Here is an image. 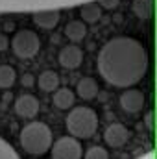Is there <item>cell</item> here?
I'll list each match as a JSON object with an SVG mask.
<instances>
[{
	"mask_svg": "<svg viewBox=\"0 0 157 159\" xmlns=\"http://www.w3.org/2000/svg\"><path fill=\"white\" fill-rule=\"evenodd\" d=\"M59 19H61L59 7L34 9V22H35V26H39L41 30H54L59 24Z\"/></svg>",
	"mask_w": 157,
	"mask_h": 159,
	"instance_id": "obj_6",
	"label": "cell"
},
{
	"mask_svg": "<svg viewBox=\"0 0 157 159\" xmlns=\"http://www.w3.org/2000/svg\"><path fill=\"white\" fill-rule=\"evenodd\" d=\"M74 100H76V94L69 89V87H57L54 91V96H52V102L57 109H69L74 106Z\"/></svg>",
	"mask_w": 157,
	"mask_h": 159,
	"instance_id": "obj_13",
	"label": "cell"
},
{
	"mask_svg": "<svg viewBox=\"0 0 157 159\" xmlns=\"http://www.w3.org/2000/svg\"><path fill=\"white\" fill-rule=\"evenodd\" d=\"M85 159H109V152L104 146H91L85 152Z\"/></svg>",
	"mask_w": 157,
	"mask_h": 159,
	"instance_id": "obj_19",
	"label": "cell"
},
{
	"mask_svg": "<svg viewBox=\"0 0 157 159\" xmlns=\"http://www.w3.org/2000/svg\"><path fill=\"white\" fill-rule=\"evenodd\" d=\"M98 91H100V87H98L96 80L91 78V76L81 78L78 81V85H76V93H78V96L81 100H92V98H96Z\"/></svg>",
	"mask_w": 157,
	"mask_h": 159,
	"instance_id": "obj_12",
	"label": "cell"
},
{
	"mask_svg": "<svg viewBox=\"0 0 157 159\" xmlns=\"http://www.w3.org/2000/svg\"><path fill=\"white\" fill-rule=\"evenodd\" d=\"M65 35L67 39L72 41V43H79V41L85 39L87 35V26L83 20H70L67 26H65Z\"/></svg>",
	"mask_w": 157,
	"mask_h": 159,
	"instance_id": "obj_14",
	"label": "cell"
},
{
	"mask_svg": "<svg viewBox=\"0 0 157 159\" xmlns=\"http://www.w3.org/2000/svg\"><path fill=\"white\" fill-rule=\"evenodd\" d=\"M96 2L100 4L102 9H115L118 4H120V0H96Z\"/></svg>",
	"mask_w": 157,
	"mask_h": 159,
	"instance_id": "obj_20",
	"label": "cell"
},
{
	"mask_svg": "<svg viewBox=\"0 0 157 159\" xmlns=\"http://www.w3.org/2000/svg\"><path fill=\"white\" fill-rule=\"evenodd\" d=\"M129 137H131L129 129H128L124 124H120V122H113L111 126H107V129H105V133H104V141H105L107 146H111V148H120V146H124V144L129 141Z\"/></svg>",
	"mask_w": 157,
	"mask_h": 159,
	"instance_id": "obj_8",
	"label": "cell"
},
{
	"mask_svg": "<svg viewBox=\"0 0 157 159\" xmlns=\"http://www.w3.org/2000/svg\"><path fill=\"white\" fill-rule=\"evenodd\" d=\"M69 133L76 139H91L98 129V115L91 107H72L65 119Z\"/></svg>",
	"mask_w": 157,
	"mask_h": 159,
	"instance_id": "obj_3",
	"label": "cell"
},
{
	"mask_svg": "<svg viewBox=\"0 0 157 159\" xmlns=\"http://www.w3.org/2000/svg\"><path fill=\"white\" fill-rule=\"evenodd\" d=\"M20 83H22V87H32V85L35 83V78H34L32 74H24V76L20 78Z\"/></svg>",
	"mask_w": 157,
	"mask_h": 159,
	"instance_id": "obj_21",
	"label": "cell"
},
{
	"mask_svg": "<svg viewBox=\"0 0 157 159\" xmlns=\"http://www.w3.org/2000/svg\"><path fill=\"white\" fill-rule=\"evenodd\" d=\"M0 159H20L19 154L15 152V148L2 137H0Z\"/></svg>",
	"mask_w": 157,
	"mask_h": 159,
	"instance_id": "obj_18",
	"label": "cell"
},
{
	"mask_svg": "<svg viewBox=\"0 0 157 159\" xmlns=\"http://www.w3.org/2000/svg\"><path fill=\"white\" fill-rule=\"evenodd\" d=\"M148 70V52L133 37H113L98 54V72L115 87H131L144 78Z\"/></svg>",
	"mask_w": 157,
	"mask_h": 159,
	"instance_id": "obj_1",
	"label": "cell"
},
{
	"mask_svg": "<svg viewBox=\"0 0 157 159\" xmlns=\"http://www.w3.org/2000/svg\"><path fill=\"white\" fill-rule=\"evenodd\" d=\"M79 17L85 24H94L102 19V7L96 0H85L79 6Z\"/></svg>",
	"mask_w": 157,
	"mask_h": 159,
	"instance_id": "obj_11",
	"label": "cell"
},
{
	"mask_svg": "<svg viewBox=\"0 0 157 159\" xmlns=\"http://www.w3.org/2000/svg\"><path fill=\"white\" fill-rule=\"evenodd\" d=\"M39 89L44 91V93H54L57 87H59V74L54 72V70H44L39 74Z\"/></svg>",
	"mask_w": 157,
	"mask_h": 159,
	"instance_id": "obj_15",
	"label": "cell"
},
{
	"mask_svg": "<svg viewBox=\"0 0 157 159\" xmlns=\"http://www.w3.org/2000/svg\"><path fill=\"white\" fill-rule=\"evenodd\" d=\"M144 94L142 91L139 89H126L122 94H120V107L126 111V113H139L144 109Z\"/></svg>",
	"mask_w": 157,
	"mask_h": 159,
	"instance_id": "obj_7",
	"label": "cell"
},
{
	"mask_svg": "<svg viewBox=\"0 0 157 159\" xmlns=\"http://www.w3.org/2000/svg\"><path fill=\"white\" fill-rule=\"evenodd\" d=\"M41 48L39 35L32 30H19L11 39V50L20 59H32Z\"/></svg>",
	"mask_w": 157,
	"mask_h": 159,
	"instance_id": "obj_4",
	"label": "cell"
},
{
	"mask_svg": "<svg viewBox=\"0 0 157 159\" xmlns=\"http://www.w3.org/2000/svg\"><path fill=\"white\" fill-rule=\"evenodd\" d=\"M19 141L24 152H28L30 156H43L50 150L54 137L52 129L44 122H30L20 129Z\"/></svg>",
	"mask_w": 157,
	"mask_h": 159,
	"instance_id": "obj_2",
	"label": "cell"
},
{
	"mask_svg": "<svg viewBox=\"0 0 157 159\" xmlns=\"http://www.w3.org/2000/svg\"><path fill=\"white\" fill-rule=\"evenodd\" d=\"M9 48V39H7V35L6 34H0V52H4V50H7Z\"/></svg>",
	"mask_w": 157,
	"mask_h": 159,
	"instance_id": "obj_22",
	"label": "cell"
},
{
	"mask_svg": "<svg viewBox=\"0 0 157 159\" xmlns=\"http://www.w3.org/2000/svg\"><path fill=\"white\" fill-rule=\"evenodd\" d=\"M39 100L34 94H20L15 100V113L22 119H34L39 113Z\"/></svg>",
	"mask_w": 157,
	"mask_h": 159,
	"instance_id": "obj_10",
	"label": "cell"
},
{
	"mask_svg": "<svg viewBox=\"0 0 157 159\" xmlns=\"http://www.w3.org/2000/svg\"><path fill=\"white\" fill-rule=\"evenodd\" d=\"M52 159H81L83 157V148L81 143L76 137H61L50 146Z\"/></svg>",
	"mask_w": 157,
	"mask_h": 159,
	"instance_id": "obj_5",
	"label": "cell"
},
{
	"mask_svg": "<svg viewBox=\"0 0 157 159\" xmlns=\"http://www.w3.org/2000/svg\"><path fill=\"white\" fill-rule=\"evenodd\" d=\"M17 80V72L9 65H0V89H9Z\"/></svg>",
	"mask_w": 157,
	"mask_h": 159,
	"instance_id": "obj_17",
	"label": "cell"
},
{
	"mask_svg": "<svg viewBox=\"0 0 157 159\" xmlns=\"http://www.w3.org/2000/svg\"><path fill=\"white\" fill-rule=\"evenodd\" d=\"M57 59H59V65L63 69L74 70V69H78L79 65H81V61H83V50L79 48L76 43L74 44H69V46L61 48Z\"/></svg>",
	"mask_w": 157,
	"mask_h": 159,
	"instance_id": "obj_9",
	"label": "cell"
},
{
	"mask_svg": "<svg viewBox=\"0 0 157 159\" xmlns=\"http://www.w3.org/2000/svg\"><path fill=\"white\" fill-rule=\"evenodd\" d=\"M131 9H133L137 19L148 20L152 17V13H154V0H133Z\"/></svg>",
	"mask_w": 157,
	"mask_h": 159,
	"instance_id": "obj_16",
	"label": "cell"
}]
</instances>
